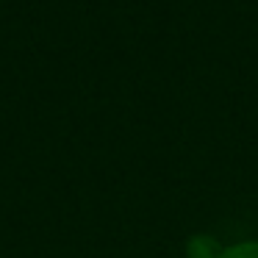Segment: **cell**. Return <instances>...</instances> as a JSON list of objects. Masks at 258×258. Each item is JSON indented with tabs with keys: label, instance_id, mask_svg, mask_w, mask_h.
<instances>
[{
	"label": "cell",
	"instance_id": "cell-1",
	"mask_svg": "<svg viewBox=\"0 0 258 258\" xmlns=\"http://www.w3.org/2000/svg\"><path fill=\"white\" fill-rule=\"evenodd\" d=\"M217 258H258V239H241L233 244H225Z\"/></svg>",
	"mask_w": 258,
	"mask_h": 258
}]
</instances>
